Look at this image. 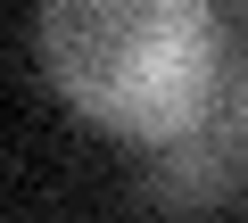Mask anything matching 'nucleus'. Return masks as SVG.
<instances>
[{
    "instance_id": "obj_1",
    "label": "nucleus",
    "mask_w": 248,
    "mask_h": 223,
    "mask_svg": "<svg viewBox=\"0 0 248 223\" xmlns=\"http://www.w3.org/2000/svg\"><path fill=\"white\" fill-rule=\"evenodd\" d=\"M33 50L83 124L166 149L215 124L223 25L215 0H42Z\"/></svg>"
},
{
    "instance_id": "obj_2",
    "label": "nucleus",
    "mask_w": 248,
    "mask_h": 223,
    "mask_svg": "<svg viewBox=\"0 0 248 223\" xmlns=\"http://www.w3.org/2000/svg\"><path fill=\"white\" fill-rule=\"evenodd\" d=\"M232 190H240L232 149H215L207 133L166 141V149H157V165L133 182V198H141V207H215V198H232Z\"/></svg>"
},
{
    "instance_id": "obj_3",
    "label": "nucleus",
    "mask_w": 248,
    "mask_h": 223,
    "mask_svg": "<svg viewBox=\"0 0 248 223\" xmlns=\"http://www.w3.org/2000/svg\"><path fill=\"white\" fill-rule=\"evenodd\" d=\"M232 116H240V149H248V74H240V99H232Z\"/></svg>"
}]
</instances>
